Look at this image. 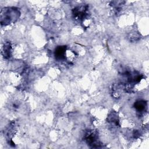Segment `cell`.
Instances as JSON below:
<instances>
[{"label": "cell", "mask_w": 149, "mask_h": 149, "mask_svg": "<svg viewBox=\"0 0 149 149\" xmlns=\"http://www.w3.org/2000/svg\"><path fill=\"white\" fill-rule=\"evenodd\" d=\"M19 15L20 12L17 8H4L1 12V23L2 25H8L15 23L19 18Z\"/></svg>", "instance_id": "cell-1"}, {"label": "cell", "mask_w": 149, "mask_h": 149, "mask_svg": "<svg viewBox=\"0 0 149 149\" xmlns=\"http://www.w3.org/2000/svg\"><path fill=\"white\" fill-rule=\"evenodd\" d=\"M87 144L92 148H98L101 144L98 139L97 132L94 130H88L84 136Z\"/></svg>", "instance_id": "cell-2"}, {"label": "cell", "mask_w": 149, "mask_h": 149, "mask_svg": "<svg viewBox=\"0 0 149 149\" xmlns=\"http://www.w3.org/2000/svg\"><path fill=\"white\" fill-rule=\"evenodd\" d=\"M88 5H80L72 10V14L75 19L83 20L88 15Z\"/></svg>", "instance_id": "cell-3"}, {"label": "cell", "mask_w": 149, "mask_h": 149, "mask_svg": "<svg viewBox=\"0 0 149 149\" xmlns=\"http://www.w3.org/2000/svg\"><path fill=\"white\" fill-rule=\"evenodd\" d=\"M66 46H58L55 50L54 55L55 58L58 60H64L66 58Z\"/></svg>", "instance_id": "cell-4"}, {"label": "cell", "mask_w": 149, "mask_h": 149, "mask_svg": "<svg viewBox=\"0 0 149 149\" xmlns=\"http://www.w3.org/2000/svg\"><path fill=\"white\" fill-rule=\"evenodd\" d=\"M12 53V46L9 42H6L3 46L2 54L4 58L8 59L11 56Z\"/></svg>", "instance_id": "cell-5"}, {"label": "cell", "mask_w": 149, "mask_h": 149, "mask_svg": "<svg viewBox=\"0 0 149 149\" xmlns=\"http://www.w3.org/2000/svg\"><path fill=\"white\" fill-rule=\"evenodd\" d=\"M147 103L143 100H139L134 104V107L138 112H142L145 111Z\"/></svg>", "instance_id": "cell-6"}, {"label": "cell", "mask_w": 149, "mask_h": 149, "mask_svg": "<svg viewBox=\"0 0 149 149\" xmlns=\"http://www.w3.org/2000/svg\"><path fill=\"white\" fill-rule=\"evenodd\" d=\"M107 120L109 123L113 124L115 126H119V119L117 113L115 112H111L108 116Z\"/></svg>", "instance_id": "cell-7"}, {"label": "cell", "mask_w": 149, "mask_h": 149, "mask_svg": "<svg viewBox=\"0 0 149 149\" xmlns=\"http://www.w3.org/2000/svg\"><path fill=\"white\" fill-rule=\"evenodd\" d=\"M140 38V36L138 34V33H136L135 31L131 33L129 36V38L130 41H132V42L136 41L139 40Z\"/></svg>", "instance_id": "cell-8"}]
</instances>
